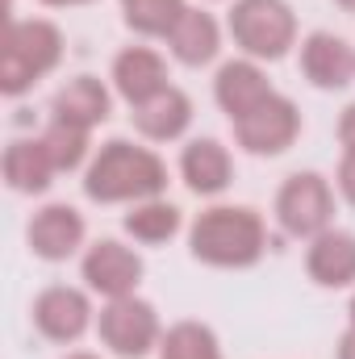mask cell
<instances>
[{"label": "cell", "mask_w": 355, "mask_h": 359, "mask_svg": "<svg viewBox=\"0 0 355 359\" xmlns=\"http://www.w3.org/2000/svg\"><path fill=\"white\" fill-rule=\"evenodd\" d=\"M188 247H192V259L209 268H251L267 251L264 217L247 205H213L196 213L188 230Z\"/></svg>", "instance_id": "6da1fadb"}, {"label": "cell", "mask_w": 355, "mask_h": 359, "mask_svg": "<svg viewBox=\"0 0 355 359\" xmlns=\"http://www.w3.org/2000/svg\"><path fill=\"white\" fill-rule=\"evenodd\" d=\"M168 188V168L155 151L134 147L126 138H113L100 147V155L92 159L84 192L100 205H117V201H151Z\"/></svg>", "instance_id": "7a4b0ae2"}, {"label": "cell", "mask_w": 355, "mask_h": 359, "mask_svg": "<svg viewBox=\"0 0 355 359\" xmlns=\"http://www.w3.org/2000/svg\"><path fill=\"white\" fill-rule=\"evenodd\" d=\"M63 55V34L51 21H8L4 55H0V88L4 96H21L34 80H42Z\"/></svg>", "instance_id": "3957f363"}, {"label": "cell", "mask_w": 355, "mask_h": 359, "mask_svg": "<svg viewBox=\"0 0 355 359\" xmlns=\"http://www.w3.org/2000/svg\"><path fill=\"white\" fill-rule=\"evenodd\" d=\"M230 34L251 59H284L297 42V17L284 0H234Z\"/></svg>", "instance_id": "277c9868"}, {"label": "cell", "mask_w": 355, "mask_h": 359, "mask_svg": "<svg viewBox=\"0 0 355 359\" xmlns=\"http://www.w3.org/2000/svg\"><path fill=\"white\" fill-rule=\"evenodd\" d=\"M100 343L121 359H142L155 343H163V330H159V313L151 301L142 297H117L100 309Z\"/></svg>", "instance_id": "5b68a950"}, {"label": "cell", "mask_w": 355, "mask_h": 359, "mask_svg": "<svg viewBox=\"0 0 355 359\" xmlns=\"http://www.w3.org/2000/svg\"><path fill=\"white\" fill-rule=\"evenodd\" d=\"M330 213L335 192L318 172H297L276 192V217L293 238H318L322 230H330Z\"/></svg>", "instance_id": "8992f818"}, {"label": "cell", "mask_w": 355, "mask_h": 359, "mask_svg": "<svg viewBox=\"0 0 355 359\" xmlns=\"http://www.w3.org/2000/svg\"><path fill=\"white\" fill-rule=\"evenodd\" d=\"M234 134H239V147H247L251 155H284L301 134V113L288 96L272 92L260 109L234 121Z\"/></svg>", "instance_id": "52a82bcc"}, {"label": "cell", "mask_w": 355, "mask_h": 359, "mask_svg": "<svg viewBox=\"0 0 355 359\" xmlns=\"http://www.w3.org/2000/svg\"><path fill=\"white\" fill-rule=\"evenodd\" d=\"M92 322V305L80 288H67V284H51L38 292L34 301V326L42 339L51 343H76Z\"/></svg>", "instance_id": "ba28073f"}, {"label": "cell", "mask_w": 355, "mask_h": 359, "mask_svg": "<svg viewBox=\"0 0 355 359\" xmlns=\"http://www.w3.org/2000/svg\"><path fill=\"white\" fill-rule=\"evenodd\" d=\"M84 280H88L92 292H100L109 301L134 297V288L142 280V259L130 247H121L113 238H100L96 247H88V255H84Z\"/></svg>", "instance_id": "9c48e42d"}, {"label": "cell", "mask_w": 355, "mask_h": 359, "mask_svg": "<svg viewBox=\"0 0 355 359\" xmlns=\"http://www.w3.org/2000/svg\"><path fill=\"white\" fill-rule=\"evenodd\" d=\"M25 238H29V251L38 259L59 264V259H67V255L80 251V243H84V217L72 205H46V209L34 213Z\"/></svg>", "instance_id": "30bf717a"}, {"label": "cell", "mask_w": 355, "mask_h": 359, "mask_svg": "<svg viewBox=\"0 0 355 359\" xmlns=\"http://www.w3.org/2000/svg\"><path fill=\"white\" fill-rule=\"evenodd\" d=\"M301 72H305V80L314 88H326V92L347 88L355 80V50L339 34L318 29V34H309L301 42Z\"/></svg>", "instance_id": "8fae6325"}, {"label": "cell", "mask_w": 355, "mask_h": 359, "mask_svg": "<svg viewBox=\"0 0 355 359\" xmlns=\"http://www.w3.org/2000/svg\"><path fill=\"white\" fill-rule=\"evenodd\" d=\"M305 271L322 288H347V284H355V234H347V230H322L318 238H309Z\"/></svg>", "instance_id": "7c38bea8"}, {"label": "cell", "mask_w": 355, "mask_h": 359, "mask_svg": "<svg viewBox=\"0 0 355 359\" xmlns=\"http://www.w3.org/2000/svg\"><path fill=\"white\" fill-rule=\"evenodd\" d=\"M213 96H217L222 113H230V121H239V117H247L251 109H260L267 96H272V84H267V76L251 59H234V63H226L217 72Z\"/></svg>", "instance_id": "4fadbf2b"}, {"label": "cell", "mask_w": 355, "mask_h": 359, "mask_svg": "<svg viewBox=\"0 0 355 359\" xmlns=\"http://www.w3.org/2000/svg\"><path fill=\"white\" fill-rule=\"evenodd\" d=\"M113 88L121 92V100L142 104L168 88V67L151 46H130L113 59Z\"/></svg>", "instance_id": "5bb4252c"}, {"label": "cell", "mask_w": 355, "mask_h": 359, "mask_svg": "<svg viewBox=\"0 0 355 359\" xmlns=\"http://www.w3.org/2000/svg\"><path fill=\"white\" fill-rule=\"evenodd\" d=\"M180 176L196 196H217V192H226V184L234 176V163L217 138H196L180 155Z\"/></svg>", "instance_id": "9a60e30c"}, {"label": "cell", "mask_w": 355, "mask_h": 359, "mask_svg": "<svg viewBox=\"0 0 355 359\" xmlns=\"http://www.w3.org/2000/svg\"><path fill=\"white\" fill-rule=\"evenodd\" d=\"M134 126L151 142H172V138H180L192 126V100L168 84L163 92H155L151 100L134 104Z\"/></svg>", "instance_id": "2e32d148"}, {"label": "cell", "mask_w": 355, "mask_h": 359, "mask_svg": "<svg viewBox=\"0 0 355 359\" xmlns=\"http://www.w3.org/2000/svg\"><path fill=\"white\" fill-rule=\"evenodd\" d=\"M168 46H172V55H176L184 67H201V63H209L217 55L222 29H217V21L209 13L184 8V17L172 25V34H168Z\"/></svg>", "instance_id": "e0dca14e"}, {"label": "cell", "mask_w": 355, "mask_h": 359, "mask_svg": "<svg viewBox=\"0 0 355 359\" xmlns=\"http://www.w3.org/2000/svg\"><path fill=\"white\" fill-rule=\"evenodd\" d=\"M51 176H55V163H51L42 138H17V142H8V151H4V180H8L13 192H25V196L46 192Z\"/></svg>", "instance_id": "ac0fdd59"}, {"label": "cell", "mask_w": 355, "mask_h": 359, "mask_svg": "<svg viewBox=\"0 0 355 359\" xmlns=\"http://www.w3.org/2000/svg\"><path fill=\"white\" fill-rule=\"evenodd\" d=\"M55 117L59 121H72V126H100L109 117V92L96 76H76L67 80L63 88L55 92Z\"/></svg>", "instance_id": "d6986e66"}, {"label": "cell", "mask_w": 355, "mask_h": 359, "mask_svg": "<svg viewBox=\"0 0 355 359\" xmlns=\"http://www.w3.org/2000/svg\"><path fill=\"white\" fill-rule=\"evenodd\" d=\"M126 230L134 234V243L159 247V243H168V238L180 230V209L172 205V201H159V196L138 201V205L126 213Z\"/></svg>", "instance_id": "ffe728a7"}, {"label": "cell", "mask_w": 355, "mask_h": 359, "mask_svg": "<svg viewBox=\"0 0 355 359\" xmlns=\"http://www.w3.org/2000/svg\"><path fill=\"white\" fill-rule=\"evenodd\" d=\"M184 8H188L184 0H121L126 25L147 38H168L172 25L184 17Z\"/></svg>", "instance_id": "44dd1931"}, {"label": "cell", "mask_w": 355, "mask_h": 359, "mask_svg": "<svg viewBox=\"0 0 355 359\" xmlns=\"http://www.w3.org/2000/svg\"><path fill=\"white\" fill-rule=\"evenodd\" d=\"M159 359H222V347L205 322H176L159 343Z\"/></svg>", "instance_id": "7402d4cb"}, {"label": "cell", "mask_w": 355, "mask_h": 359, "mask_svg": "<svg viewBox=\"0 0 355 359\" xmlns=\"http://www.w3.org/2000/svg\"><path fill=\"white\" fill-rule=\"evenodd\" d=\"M42 147L55 163V172H76L88 155V130L84 126H72V121H51L46 134H42Z\"/></svg>", "instance_id": "603a6c76"}, {"label": "cell", "mask_w": 355, "mask_h": 359, "mask_svg": "<svg viewBox=\"0 0 355 359\" xmlns=\"http://www.w3.org/2000/svg\"><path fill=\"white\" fill-rule=\"evenodd\" d=\"M339 192L355 205V151H347L343 163H339Z\"/></svg>", "instance_id": "cb8c5ba5"}, {"label": "cell", "mask_w": 355, "mask_h": 359, "mask_svg": "<svg viewBox=\"0 0 355 359\" xmlns=\"http://www.w3.org/2000/svg\"><path fill=\"white\" fill-rule=\"evenodd\" d=\"M339 142H343L347 151H355V104H347L343 117H339Z\"/></svg>", "instance_id": "d4e9b609"}, {"label": "cell", "mask_w": 355, "mask_h": 359, "mask_svg": "<svg viewBox=\"0 0 355 359\" xmlns=\"http://www.w3.org/2000/svg\"><path fill=\"white\" fill-rule=\"evenodd\" d=\"M339 359H355V326L339 339Z\"/></svg>", "instance_id": "484cf974"}, {"label": "cell", "mask_w": 355, "mask_h": 359, "mask_svg": "<svg viewBox=\"0 0 355 359\" xmlns=\"http://www.w3.org/2000/svg\"><path fill=\"white\" fill-rule=\"evenodd\" d=\"M42 4H59L63 8V4H88V0H42Z\"/></svg>", "instance_id": "4316f807"}, {"label": "cell", "mask_w": 355, "mask_h": 359, "mask_svg": "<svg viewBox=\"0 0 355 359\" xmlns=\"http://www.w3.org/2000/svg\"><path fill=\"white\" fill-rule=\"evenodd\" d=\"M335 4H343V8H347V13H355V0H335Z\"/></svg>", "instance_id": "83f0119b"}, {"label": "cell", "mask_w": 355, "mask_h": 359, "mask_svg": "<svg viewBox=\"0 0 355 359\" xmlns=\"http://www.w3.org/2000/svg\"><path fill=\"white\" fill-rule=\"evenodd\" d=\"M67 359H96V355H88V351H76V355H67Z\"/></svg>", "instance_id": "f1b7e54d"}, {"label": "cell", "mask_w": 355, "mask_h": 359, "mask_svg": "<svg viewBox=\"0 0 355 359\" xmlns=\"http://www.w3.org/2000/svg\"><path fill=\"white\" fill-rule=\"evenodd\" d=\"M351 326H355V297H351Z\"/></svg>", "instance_id": "f546056e"}]
</instances>
